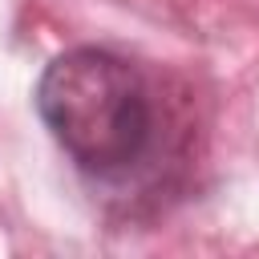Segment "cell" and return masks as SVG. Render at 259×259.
<instances>
[{"label":"cell","mask_w":259,"mask_h":259,"mask_svg":"<svg viewBox=\"0 0 259 259\" xmlns=\"http://www.w3.org/2000/svg\"><path fill=\"white\" fill-rule=\"evenodd\" d=\"M36 113L53 142L97 178L134 170L154 142L146 77L109 49H65L36 81Z\"/></svg>","instance_id":"obj_1"}]
</instances>
